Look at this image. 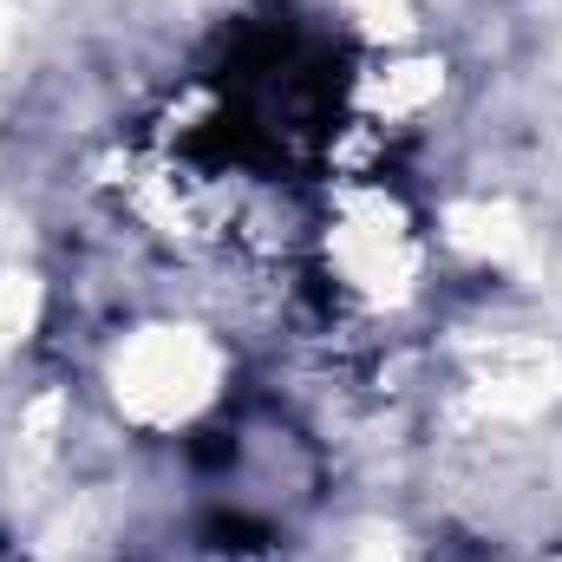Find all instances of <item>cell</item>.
<instances>
[{"instance_id": "6da1fadb", "label": "cell", "mask_w": 562, "mask_h": 562, "mask_svg": "<svg viewBox=\"0 0 562 562\" xmlns=\"http://www.w3.org/2000/svg\"><path fill=\"white\" fill-rule=\"evenodd\" d=\"M314 249H321L327 288L360 314H393L419 301L425 269H431V243H425L413 203L386 190L380 177H353L334 190L314 229Z\"/></svg>"}, {"instance_id": "3957f363", "label": "cell", "mask_w": 562, "mask_h": 562, "mask_svg": "<svg viewBox=\"0 0 562 562\" xmlns=\"http://www.w3.org/2000/svg\"><path fill=\"white\" fill-rule=\"evenodd\" d=\"M445 86H451V66L438 53H425V46H380L353 72V86H347V125H360L373 138L413 132V125H425L438 112Z\"/></svg>"}, {"instance_id": "7a4b0ae2", "label": "cell", "mask_w": 562, "mask_h": 562, "mask_svg": "<svg viewBox=\"0 0 562 562\" xmlns=\"http://www.w3.org/2000/svg\"><path fill=\"white\" fill-rule=\"evenodd\" d=\"M223 380H229V353L196 321H144L105 360L112 406H119V419L138 425V431H183V425H196L223 400Z\"/></svg>"}]
</instances>
